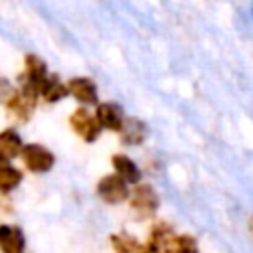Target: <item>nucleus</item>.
Listing matches in <instances>:
<instances>
[{
	"label": "nucleus",
	"mask_w": 253,
	"mask_h": 253,
	"mask_svg": "<svg viewBox=\"0 0 253 253\" xmlns=\"http://www.w3.org/2000/svg\"><path fill=\"white\" fill-rule=\"evenodd\" d=\"M20 160L34 174H45V172H49L55 166L53 152L49 148L42 146V144H36V142H30V144H24L22 146Z\"/></svg>",
	"instance_id": "nucleus-1"
},
{
	"label": "nucleus",
	"mask_w": 253,
	"mask_h": 253,
	"mask_svg": "<svg viewBox=\"0 0 253 253\" xmlns=\"http://www.w3.org/2000/svg\"><path fill=\"white\" fill-rule=\"evenodd\" d=\"M69 126H71V130L81 138V140H85V142H95L97 138H99V134H101V125L97 123V119H95V115L93 113H89L87 111V107H77L71 115H69Z\"/></svg>",
	"instance_id": "nucleus-2"
},
{
	"label": "nucleus",
	"mask_w": 253,
	"mask_h": 253,
	"mask_svg": "<svg viewBox=\"0 0 253 253\" xmlns=\"http://www.w3.org/2000/svg\"><path fill=\"white\" fill-rule=\"evenodd\" d=\"M130 198V208L132 211L138 213V217H152L160 206V198L156 194V190L150 184H134Z\"/></svg>",
	"instance_id": "nucleus-3"
},
{
	"label": "nucleus",
	"mask_w": 253,
	"mask_h": 253,
	"mask_svg": "<svg viewBox=\"0 0 253 253\" xmlns=\"http://www.w3.org/2000/svg\"><path fill=\"white\" fill-rule=\"evenodd\" d=\"M97 196L105 202V204H121L125 200H128L130 190L128 184L117 174H107L97 182Z\"/></svg>",
	"instance_id": "nucleus-4"
},
{
	"label": "nucleus",
	"mask_w": 253,
	"mask_h": 253,
	"mask_svg": "<svg viewBox=\"0 0 253 253\" xmlns=\"http://www.w3.org/2000/svg\"><path fill=\"white\" fill-rule=\"evenodd\" d=\"M67 91L83 107H91V105L99 103V89H97V83L91 77H85V75L71 77L67 81Z\"/></svg>",
	"instance_id": "nucleus-5"
},
{
	"label": "nucleus",
	"mask_w": 253,
	"mask_h": 253,
	"mask_svg": "<svg viewBox=\"0 0 253 253\" xmlns=\"http://www.w3.org/2000/svg\"><path fill=\"white\" fill-rule=\"evenodd\" d=\"M93 115H95L97 123L101 125V128L113 130V132H119L121 126H123V121H125V111H123V107H121L119 103H115V101L97 103Z\"/></svg>",
	"instance_id": "nucleus-6"
},
{
	"label": "nucleus",
	"mask_w": 253,
	"mask_h": 253,
	"mask_svg": "<svg viewBox=\"0 0 253 253\" xmlns=\"http://www.w3.org/2000/svg\"><path fill=\"white\" fill-rule=\"evenodd\" d=\"M47 63L38 53H26L24 55V71L20 73V83H28L40 89L42 81L47 77Z\"/></svg>",
	"instance_id": "nucleus-7"
},
{
	"label": "nucleus",
	"mask_w": 253,
	"mask_h": 253,
	"mask_svg": "<svg viewBox=\"0 0 253 253\" xmlns=\"http://www.w3.org/2000/svg\"><path fill=\"white\" fill-rule=\"evenodd\" d=\"M119 134H121V142L123 144H126V146H140L146 140V136H148V126H146V123L142 119L125 117Z\"/></svg>",
	"instance_id": "nucleus-8"
},
{
	"label": "nucleus",
	"mask_w": 253,
	"mask_h": 253,
	"mask_svg": "<svg viewBox=\"0 0 253 253\" xmlns=\"http://www.w3.org/2000/svg\"><path fill=\"white\" fill-rule=\"evenodd\" d=\"M26 237L18 225H0V251L2 253H24Z\"/></svg>",
	"instance_id": "nucleus-9"
},
{
	"label": "nucleus",
	"mask_w": 253,
	"mask_h": 253,
	"mask_svg": "<svg viewBox=\"0 0 253 253\" xmlns=\"http://www.w3.org/2000/svg\"><path fill=\"white\" fill-rule=\"evenodd\" d=\"M160 251L162 253H200L198 249V241L194 235H176L174 231L168 233L162 243H160Z\"/></svg>",
	"instance_id": "nucleus-10"
},
{
	"label": "nucleus",
	"mask_w": 253,
	"mask_h": 253,
	"mask_svg": "<svg viewBox=\"0 0 253 253\" xmlns=\"http://www.w3.org/2000/svg\"><path fill=\"white\" fill-rule=\"evenodd\" d=\"M111 164H113V170H115L126 184H138V182H140L142 172H140V168L136 166V162H134L130 156L117 152V154L111 156Z\"/></svg>",
	"instance_id": "nucleus-11"
},
{
	"label": "nucleus",
	"mask_w": 253,
	"mask_h": 253,
	"mask_svg": "<svg viewBox=\"0 0 253 253\" xmlns=\"http://www.w3.org/2000/svg\"><path fill=\"white\" fill-rule=\"evenodd\" d=\"M65 97H69L67 83H63L57 75L47 73V77L40 85V99H43L45 103H59Z\"/></svg>",
	"instance_id": "nucleus-12"
},
{
	"label": "nucleus",
	"mask_w": 253,
	"mask_h": 253,
	"mask_svg": "<svg viewBox=\"0 0 253 253\" xmlns=\"http://www.w3.org/2000/svg\"><path fill=\"white\" fill-rule=\"evenodd\" d=\"M22 146H24V142L16 128H4L0 132V160L10 162L12 158L20 156Z\"/></svg>",
	"instance_id": "nucleus-13"
},
{
	"label": "nucleus",
	"mask_w": 253,
	"mask_h": 253,
	"mask_svg": "<svg viewBox=\"0 0 253 253\" xmlns=\"http://www.w3.org/2000/svg\"><path fill=\"white\" fill-rule=\"evenodd\" d=\"M22 180H24L22 170H18L6 160H0V194H10L22 184Z\"/></svg>",
	"instance_id": "nucleus-14"
},
{
	"label": "nucleus",
	"mask_w": 253,
	"mask_h": 253,
	"mask_svg": "<svg viewBox=\"0 0 253 253\" xmlns=\"http://www.w3.org/2000/svg\"><path fill=\"white\" fill-rule=\"evenodd\" d=\"M111 247L115 253H142V243H138L132 235L126 233H113L111 235Z\"/></svg>",
	"instance_id": "nucleus-15"
},
{
	"label": "nucleus",
	"mask_w": 253,
	"mask_h": 253,
	"mask_svg": "<svg viewBox=\"0 0 253 253\" xmlns=\"http://www.w3.org/2000/svg\"><path fill=\"white\" fill-rule=\"evenodd\" d=\"M12 93H14L12 83H10L6 77H0V103L4 105V103H6V99H8Z\"/></svg>",
	"instance_id": "nucleus-16"
},
{
	"label": "nucleus",
	"mask_w": 253,
	"mask_h": 253,
	"mask_svg": "<svg viewBox=\"0 0 253 253\" xmlns=\"http://www.w3.org/2000/svg\"><path fill=\"white\" fill-rule=\"evenodd\" d=\"M249 231H251V235H253V217H251V221H249Z\"/></svg>",
	"instance_id": "nucleus-17"
}]
</instances>
